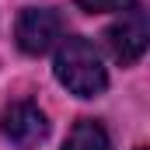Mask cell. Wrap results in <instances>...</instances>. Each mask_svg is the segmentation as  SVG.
<instances>
[{
  "label": "cell",
  "mask_w": 150,
  "mask_h": 150,
  "mask_svg": "<svg viewBox=\"0 0 150 150\" xmlns=\"http://www.w3.org/2000/svg\"><path fill=\"white\" fill-rule=\"evenodd\" d=\"M63 150H108V133H105L101 122H94V119H80L74 129H70Z\"/></svg>",
  "instance_id": "cell-5"
},
{
  "label": "cell",
  "mask_w": 150,
  "mask_h": 150,
  "mask_svg": "<svg viewBox=\"0 0 150 150\" xmlns=\"http://www.w3.org/2000/svg\"><path fill=\"white\" fill-rule=\"evenodd\" d=\"M56 80L77 98H94V94H101L108 87V74H105V63H101L98 49L80 35H70L59 42Z\"/></svg>",
  "instance_id": "cell-1"
},
{
  "label": "cell",
  "mask_w": 150,
  "mask_h": 150,
  "mask_svg": "<svg viewBox=\"0 0 150 150\" xmlns=\"http://www.w3.org/2000/svg\"><path fill=\"white\" fill-rule=\"evenodd\" d=\"M147 38H150V25H147V11L140 4H129L122 11V18L108 25L105 32V45L115 56V63L122 67H133L143 52H147Z\"/></svg>",
  "instance_id": "cell-2"
},
{
  "label": "cell",
  "mask_w": 150,
  "mask_h": 150,
  "mask_svg": "<svg viewBox=\"0 0 150 150\" xmlns=\"http://www.w3.org/2000/svg\"><path fill=\"white\" fill-rule=\"evenodd\" d=\"M84 11H94V14H101V11H126L133 0H77Z\"/></svg>",
  "instance_id": "cell-6"
},
{
  "label": "cell",
  "mask_w": 150,
  "mask_h": 150,
  "mask_svg": "<svg viewBox=\"0 0 150 150\" xmlns=\"http://www.w3.org/2000/svg\"><path fill=\"white\" fill-rule=\"evenodd\" d=\"M59 35H63V21L49 7H25L18 25H14V38H18L21 52H28V56L49 52L59 42Z\"/></svg>",
  "instance_id": "cell-3"
},
{
  "label": "cell",
  "mask_w": 150,
  "mask_h": 150,
  "mask_svg": "<svg viewBox=\"0 0 150 150\" xmlns=\"http://www.w3.org/2000/svg\"><path fill=\"white\" fill-rule=\"evenodd\" d=\"M0 133L14 147L28 150V147H35V143L45 140L49 122H45V115H42L38 105H32V101H11L4 108V115H0Z\"/></svg>",
  "instance_id": "cell-4"
}]
</instances>
